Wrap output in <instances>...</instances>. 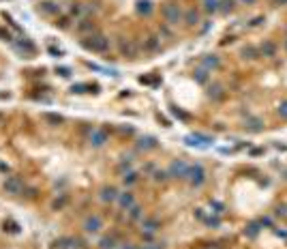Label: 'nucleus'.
<instances>
[{
  "mask_svg": "<svg viewBox=\"0 0 287 249\" xmlns=\"http://www.w3.org/2000/svg\"><path fill=\"white\" fill-rule=\"evenodd\" d=\"M206 95H208V99H210L212 103H219V101L225 99L227 90H225V86H223V84H219V82H212V84L208 86Z\"/></svg>",
  "mask_w": 287,
  "mask_h": 249,
  "instance_id": "12",
  "label": "nucleus"
},
{
  "mask_svg": "<svg viewBox=\"0 0 287 249\" xmlns=\"http://www.w3.org/2000/svg\"><path fill=\"white\" fill-rule=\"evenodd\" d=\"M58 73H60L62 77H69V75H71V69H67V67H62V69H58Z\"/></svg>",
  "mask_w": 287,
  "mask_h": 249,
  "instance_id": "43",
  "label": "nucleus"
},
{
  "mask_svg": "<svg viewBox=\"0 0 287 249\" xmlns=\"http://www.w3.org/2000/svg\"><path fill=\"white\" fill-rule=\"evenodd\" d=\"M193 80H195L197 84H208V80H210V73H208L206 69H202V67H197V69L193 71Z\"/></svg>",
  "mask_w": 287,
  "mask_h": 249,
  "instance_id": "25",
  "label": "nucleus"
},
{
  "mask_svg": "<svg viewBox=\"0 0 287 249\" xmlns=\"http://www.w3.org/2000/svg\"><path fill=\"white\" fill-rule=\"evenodd\" d=\"M186 172H189V161L185 159H171V163L168 165L169 180H186Z\"/></svg>",
  "mask_w": 287,
  "mask_h": 249,
  "instance_id": "4",
  "label": "nucleus"
},
{
  "mask_svg": "<svg viewBox=\"0 0 287 249\" xmlns=\"http://www.w3.org/2000/svg\"><path fill=\"white\" fill-rule=\"evenodd\" d=\"M240 58L242 60H247V62H253V60H257V58H262L259 56V50H257V45H244L242 50H240Z\"/></svg>",
  "mask_w": 287,
  "mask_h": 249,
  "instance_id": "19",
  "label": "nucleus"
},
{
  "mask_svg": "<svg viewBox=\"0 0 287 249\" xmlns=\"http://www.w3.org/2000/svg\"><path fill=\"white\" fill-rule=\"evenodd\" d=\"M238 4H242V7H253V4H257L259 0H236Z\"/></svg>",
  "mask_w": 287,
  "mask_h": 249,
  "instance_id": "40",
  "label": "nucleus"
},
{
  "mask_svg": "<svg viewBox=\"0 0 287 249\" xmlns=\"http://www.w3.org/2000/svg\"><path fill=\"white\" fill-rule=\"evenodd\" d=\"M82 228H84V232H88V234H95V232H99L103 228V219L101 215H97V213H92V215H88L84 221H82Z\"/></svg>",
  "mask_w": 287,
  "mask_h": 249,
  "instance_id": "11",
  "label": "nucleus"
},
{
  "mask_svg": "<svg viewBox=\"0 0 287 249\" xmlns=\"http://www.w3.org/2000/svg\"><path fill=\"white\" fill-rule=\"evenodd\" d=\"M161 50V37H156V35H150V37H146L144 41V52L146 54H154V52Z\"/></svg>",
  "mask_w": 287,
  "mask_h": 249,
  "instance_id": "21",
  "label": "nucleus"
},
{
  "mask_svg": "<svg viewBox=\"0 0 287 249\" xmlns=\"http://www.w3.org/2000/svg\"><path fill=\"white\" fill-rule=\"evenodd\" d=\"M118 194H120V191L114 185H103L101 191H99V198H101L103 204H114L116 198H118Z\"/></svg>",
  "mask_w": 287,
  "mask_h": 249,
  "instance_id": "13",
  "label": "nucleus"
},
{
  "mask_svg": "<svg viewBox=\"0 0 287 249\" xmlns=\"http://www.w3.org/2000/svg\"><path fill=\"white\" fill-rule=\"evenodd\" d=\"M287 0H274V7H285Z\"/></svg>",
  "mask_w": 287,
  "mask_h": 249,
  "instance_id": "44",
  "label": "nucleus"
},
{
  "mask_svg": "<svg viewBox=\"0 0 287 249\" xmlns=\"http://www.w3.org/2000/svg\"><path fill=\"white\" fill-rule=\"evenodd\" d=\"M259 230H262V226H259V224H255V221H253V224H249V226H247L244 234H247V236H251V238H255V236L259 234Z\"/></svg>",
  "mask_w": 287,
  "mask_h": 249,
  "instance_id": "31",
  "label": "nucleus"
},
{
  "mask_svg": "<svg viewBox=\"0 0 287 249\" xmlns=\"http://www.w3.org/2000/svg\"><path fill=\"white\" fill-rule=\"evenodd\" d=\"M264 24H266V15H257L251 22H247V28H259V26H264Z\"/></svg>",
  "mask_w": 287,
  "mask_h": 249,
  "instance_id": "32",
  "label": "nucleus"
},
{
  "mask_svg": "<svg viewBox=\"0 0 287 249\" xmlns=\"http://www.w3.org/2000/svg\"><path fill=\"white\" fill-rule=\"evenodd\" d=\"M17 50L28 52V54H34V45L30 43V41H19V43H17Z\"/></svg>",
  "mask_w": 287,
  "mask_h": 249,
  "instance_id": "33",
  "label": "nucleus"
},
{
  "mask_svg": "<svg viewBox=\"0 0 287 249\" xmlns=\"http://www.w3.org/2000/svg\"><path fill=\"white\" fill-rule=\"evenodd\" d=\"M274 217H283V219H287V206L285 204H279L274 209Z\"/></svg>",
  "mask_w": 287,
  "mask_h": 249,
  "instance_id": "36",
  "label": "nucleus"
},
{
  "mask_svg": "<svg viewBox=\"0 0 287 249\" xmlns=\"http://www.w3.org/2000/svg\"><path fill=\"white\" fill-rule=\"evenodd\" d=\"M242 127L247 129L249 133H259V131H264L266 124H264V118H259V116H247Z\"/></svg>",
  "mask_w": 287,
  "mask_h": 249,
  "instance_id": "16",
  "label": "nucleus"
},
{
  "mask_svg": "<svg viewBox=\"0 0 287 249\" xmlns=\"http://www.w3.org/2000/svg\"><path fill=\"white\" fill-rule=\"evenodd\" d=\"M120 54L124 58H135L137 56V45H135L133 39H122L120 41Z\"/></svg>",
  "mask_w": 287,
  "mask_h": 249,
  "instance_id": "18",
  "label": "nucleus"
},
{
  "mask_svg": "<svg viewBox=\"0 0 287 249\" xmlns=\"http://www.w3.org/2000/svg\"><path fill=\"white\" fill-rule=\"evenodd\" d=\"M208 180V172L202 163H189V172H186V183H189L193 189H202Z\"/></svg>",
  "mask_w": 287,
  "mask_h": 249,
  "instance_id": "3",
  "label": "nucleus"
},
{
  "mask_svg": "<svg viewBox=\"0 0 287 249\" xmlns=\"http://www.w3.org/2000/svg\"><path fill=\"white\" fill-rule=\"evenodd\" d=\"M152 180H154V183H168V180H169L168 170H154V172H152Z\"/></svg>",
  "mask_w": 287,
  "mask_h": 249,
  "instance_id": "29",
  "label": "nucleus"
},
{
  "mask_svg": "<svg viewBox=\"0 0 287 249\" xmlns=\"http://www.w3.org/2000/svg\"><path fill=\"white\" fill-rule=\"evenodd\" d=\"M221 56H217V54H203L202 58H200V67L202 69H206L208 73H212V71H219L221 69Z\"/></svg>",
  "mask_w": 287,
  "mask_h": 249,
  "instance_id": "8",
  "label": "nucleus"
},
{
  "mask_svg": "<svg viewBox=\"0 0 287 249\" xmlns=\"http://www.w3.org/2000/svg\"><path fill=\"white\" fill-rule=\"evenodd\" d=\"M182 22H185L186 28H197V26L202 24V13L197 11L195 7L186 9V11H185V18H182Z\"/></svg>",
  "mask_w": 287,
  "mask_h": 249,
  "instance_id": "14",
  "label": "nucleus"
},
{
  "mask_svg": "<svg viewBox=\"0 0 287 249\" xmlns=\"http://www.w3.org/2000/svg\"><path fill=\"white\" fill-rule=\"evenodd\" d=\"M107 142H109V136L105 129H99V127L88 129V146L90 148H103Z\"/></svg>",
  "mask_w": 287,
  "mask_h": 249,
  "instance_id": "5",
  "label": "nucleus"
},
{
  "mask_svg": "<svg viewBox=\"0 0 287 249\" xmlns=\"http://www.w3.org/2000/svg\"><path fill=\"white\" fill-rule=\"evenodd\" d=\"M4 191L9 196H22L24 194V180L19 176H7L4 178Z\"/></svg>",
  "mask_w": 287,
  "mask_h": 249,
  "instance_id": "7",
  "label": "nucleus"
},
{
  "mask_svg": "<svg viewBox=\"0 0 287 249\" xmlns=\"http://www.w3.org/2000/svg\"><path fill=\"white\" fill-rule=\"evenodd\" d=\"M127 213H129V219H131V221H139V219H144V206H142V204H137V202H135V204H133Z\"/></svg>",
  "mask_w": 287,
  "mask_h": 249,
  "instance_id": "24",
  "label": "nucleus"
},
{
  "mask_svg": "<svg viewBox=\"0 0 287 249\" xmlns=\"http://www.w3.org/2000/svg\"><path fill=\"white\" fill-rule=\"evenodd\" d=\"M161 230V221L156 217H144L142 219V234H156Z\"/></svg>",
  "mask_w": 287,
  "mask_h": 249,
  "instance_id": "17",
  "label": "nucleus"
},
{
  "mask_svg": "<svg viewBox=\"0 0 287 249\" xmlns=\"http://www.w3.org/2000/svg\"><path fill=\"white\" fill-rule=\"evenodd\" d=\"M236 0H221V9H219V13H223V15H229V13H234L236 11Z\"/></svg>",
  "mask_w": 287,
  "mask_h": 249,
  "instance_id": "27",
  "label": "nucleus"
},
{
  "mask_svg": "<svg viewBox=\"0 0 287 249\" xmlns=\"http://www.w3.org/2000/svg\"><path fill=\"white\" fill-rule=\"evenodd\" d=\"M135 202H137V200H135V194H133V191H120L118 198H116V204H118L120 211H129V209H131V206L135 204Z\"/></svg>",
  "mask_w": 287,
  "mask_h": 249,
  "instance_id": "15",
  "label": "nucleus"
},
{
  "mask_svg": "<svg viewBox=\"0 0 287 249\" xmlns=\"http://www.w3.org/2000/svg\"><path fill=\"white\" fill-rule=\"evenodd\" d=\"M283 50H285V54H287V37L283 39Z\"/></svg>",
  "mask_w": 287,
  "mask_h": 249,
  "instance_id": "46",
  "label": "nucleus"
},
{
  "mask_svg": "<svg viewBox=\"0 0 287 249\" xmlns=\"http://www.w3.org/2000/svg\"><path fill=\"white\" fill-rule=\"evenodd\" d=\"M257 224L262 226V228H264V226H268V228H270V226H272V219H270V217H262V219H259Z\"/></svg>",
  "mask_w": 287,
  "mask_h": 249,
  "instance_id": "41",
  "label": "nucleus"
},
{
  "mask_svg": "<svg viewBox=\"0 0 287 249\" xmlns=\"http://www.w3.org/2000/svg\"><path fill=\"white\" fill-rule=\"evenodd\" d=\"M139 249H165V243H154V241H150V243H144Z\"/></svg>",
  "mask_w": 287,
  "mask_h": 249,
  "instance_id": "35",
  "label": "nucleus"
},
{
  "mask_svg": "<svg viewBox=\"0 0 287 249\" xmlns=\"http://www.w3.org/2000/svg\"><path fill=\"white\" fill-rule=\"evenodd\" d=\"M210 209H217L215 213H219V215H221V213L225 211V206H223V204H221V202H219V200H210Z\"/></svg>",
  "mask_w": 287,
  "mask_h": 249,
  "instance_id": "38",
  "label": "nucleus"
},
{
  "mask_svg": "<svg viewBox=\"0 0 287 249\" xmlns=\"http://www.w3.org/2000/svg\"><path fill=\"white\" fill-rule=\"evenodd\" d=\"M276 116L287 123V99H281L279 103H276Z\"/></svg>",
  "mask_w": 287,
  "mask_h": 249,
  "instance_id": "28",
  "label": "nucleus"
},
{
  "mask_svg": "<svg viewBox=\"0 0 287 249\" xmlns=\"http://www.w3.org/2000/svg\"><path fill=\"white\" fill-rule=\"evenodd\" d=\"M257 50H259V56L266 60H274L276 56H279V43H276L274 39H264L262 43L257 45Z\"/></svg>",
  "mask_w": 287,
  "mask_h": 249,
  "instance_id": "6",
  "label": "nucleus"
},
{
  "mask_svg": "<svg viewBox=\"0 0 287 249\" xmlns=\"http://www.w3.org/2000/svg\"><path fill=\"white\" fill-rule=\"evenodd\" d=\"M161 18H163V22L168 26H178L182 22V18H185V11H182L178 2L168 0V2L161 4Z\"/></svg>",
  "mask_w": 287,
  "mask_h": 249,
  "instance_id": "2",
  "label": "nucleus"
},
{
  "mask_svg": "<svg viewBox=\"0 0 287 249\" xmlns=\"http://www.w3.org/2000/svg\"><path fill=\"white\" fill-rule=\"evenodd\" d=\"M86 88H90V84H75L71 88V92H75V95H82V92H88Z\"/></svg>",
  "mask_w": 287,
  "mask_h": 249,
  "instance_id": "37",
  "label": "nucleus"
},
{
  "mask_svg": "<svg viewBox=\"0 0 287 249\" xmlns=\"http://www.w3.org/2000/svg\"><path fill=\"white\" fill-rule=\"evenodd\" d=\"M276 232V236H283V238H287V232L285 230H274Z\"/></svg>",
  "mask_w": 287,
  "mask_h": 249,
  "instance_id": "45",
  "label": "nucleus"
},
{
  "mask_svg": "<svg viewBox=\"0 0 287 249\" xmlns=\"http://www.w3.org/2000/svg\"><path fill=\"white\" fill-rule=\"evenodd\" d=\"M203 221H206V226H215V228L221 226V219H219V217H208V219H203Z\"/></svg>",
  "mask_w": 287,
  "mask_h": 249,
  "instance_id": "39",
  "label": "nucleus"
},
{
  "mask_svg": "<svg viewBox=\"0 0 287 249\" xmlns=\"http://www.w3.org/2000/svg\"><path fill=\"white\" fill-rule=\"evenodd\" d=\"M135 11L139 15H144V18H148V15L154 11L152 0H137V2H135Z\"/></svg>",
  "mask_w": 287,
  "mask_h": 249,
  "instance_id": "22",
  "label": "nucleus"
},
{
  "mask_svg": "<svg viewBox=\"0 0 287 249\" xmlns=\"http://www.w3.org/2000/svg\"><path fill=\"white\" fill-rule=\"evenodd\" d=\"M135 148H137L139 153H150V150L159 148V140L154 136H139L137 142H135Z\"/></svg>",
  "mask_w": 287,
  "mask_h": 249,
  "instance_id": "10",
  "label": "nucleus"
},
{
  "mask_svg": "<svg viewBox=\"0 0 287 249\" xmlns=\"http://www.w3.org/2000/svg\"><path fill=\"white\" fill-rule=\"evenodd\" d=\"M75 33L80 35L82 39H84V37H90V35L99 33V30H97V24L92 22V19L82 18V19H77V24H75Z\"/></svg>",
  "mask_w": 287,
  "mask_h": 249,
  "instance_id": "9",
  "label": "nucleus"
},
{
  "mask_svg": "<svg viewBox=\"0 0 287 249\" xmlns=\"http://www.w3.org/2000/svg\"><path fill=\"white\" fill-rule=\"evenodd\" d=\"M122 183H124V185L137 183V172H135V170H129V172H124V174H122Z\"/></svg>",
  "mask_w": 287,
  "mask_h": 249,
  "instance_id": "30",
  "label": "nucleus"
},
{
  "mask_svg": "<svg viewBox=\"0 0 287 249\" xmlns=\"http://www.w3.org/2000/svg\"><path fill=\"white\" fill-rule=\"evenodd\" d=\"M202 9L208 15H215V13H219V9H221V0H202Z\"/></svg>",
  "mask_w": 287,
  "mask_h": 249,
  "instance_id": "23",
  "label": "nucleus"
},
{
  "mask_svg": "<svg viewBox=\"0 0 287 249\" xmlns=\"http://www.w3.org/2000/svg\"><path fill=\"white\" fill-rule=\"evenodd\" d=\"M99 249H116L118 247V241H116V236H103L101 241H99V245H97Z\"/></svg>",
  "mask_w": 287,
  "mask_h": 249,
  "instance_id": "26",
  "label": "nucleus"
},
{
  "mask_svg": "<svg viewBox=\"0 0 287 249\" xmlns=\"http://www.w3.org/2000/svg\"><path fill=\"white\" fill-rule=\"evenodd\" d=\"M39 11L43 15H58L60 13V4L54 2V0H43V2H39Z\"/></svg>",
  "mask_w": 287,
  "mask_h": 249,
  "instance_id": "20",
  "label": "nucleus"
},
{
  "mask_svg": "<svg viewBox=\"0 0 287 249\" xmlns=\"http://www.w3.org/2000/svg\"><path fill=\"white\" fill-rule=\"evenodd\" d=\"M116 249H139L137 245H133V243H120Z\"/></svg>",
  "mask_w": 287,
  "mask_h": 249,
  "instance_id": "42",
  "label": "nucleus"
},
{
  "mask_svg": "<svg viewBox=\"0 0 287 249\" xmlns=\"http://www.w3.org/2000/svg\"><path fill=\"white\" fill-rule=\"evenodd\" d=\"M43 118H45L48 123H54V124H60L62 121H65L60 114H43Z\"/></svg>",
  "mask_w": 287,
  "mask_h": 249,
  "instance_id": "34",
  "label": "nucleus"
},
{
  "mask_svg": "<svg viewBox=\"0 0 287 249\" xmlns=\"http://www.w3.org/2000/svg\"><path fill=\"white\" fill-rule=\"evenodd\" d=\"M80 43H82V48L88 50V52H95V54H105V52L109 50V45H112V41H109L107 35L95 33V35H90V37H84Z\"/></svg>",
  "mask_w": 287,
  "mask_h": 249,
  "instance_id": "1",
  "label": "nucleus"
}]
</instances>
